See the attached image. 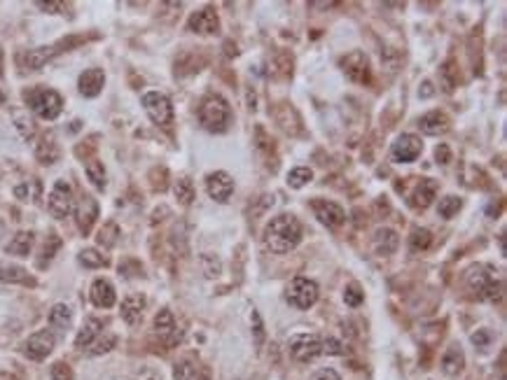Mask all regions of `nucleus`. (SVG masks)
<instances>
[{"mask_svg":"<svg viewBox=\"0 0 507 380\" xmlns=\"http://www.w3.org/2000/svg\"><path fill=\"white\" fill-rule=\"evenodd\" d=\"M302 241V224L295 215L281 212L266 224L264 229V245L273 255H288Z\"/></svg>","mask_w":507,"mask_h":380,"instance_id":"1","label":"nucleus"},{"mask_svg":"<svg viewBox=\"0 0 507 380\" xmlns=\"http://www.w3.org/2000/svg\"><path fill=\"white\" fill-rule=\"evenodd\" d=\"M468 287L482 301H498L503 296V280L498 276V269H493L489 264L472 266L468 271Z\"/></svg>","mask_w":507,"mask_h":380,"instance_id":"2","label":"nucleus"},{"mask_svg":"<svg viewBox=\"0 0 507 380\" xmlns=\"http://www.w3.org/2000/svg\"><path fill=\"white\" fill-rule=\"evenodd\" d=\"M199 122L206 131L211 133H225L232 124V108L229 103L225 101L222 96L218 93H211L202 101V108H199Z\"/></svg>","mask_w":507,"mask_h":380,"instance_id":"3","label":"nucleus"},{"mask_svg":"<svg viewBox=\"0 0 507 380\" xmlns=\"http://www.w3.org/2000/svg\"><path fill=\"white\" fill-rule=\"evenodd\" d=\"M26 103L33 110V115L45 119V122H54L63 110V98L54 89H40V86L26 93Z\"/></svg>","mask_w":507,"mask_h":380,"instance_id":"4","label":"nucleus"},{"mask_svg":"<svg viewBox=\"0 0 507 380\" xmlns=\"http://www.w3.org/2000/svg\"><path fill=\"white\" fill-rule=\"evenodd\" d=\"M318 285L309 278H295L290 280L288 290H285V299L292 308L297 310H309L313 303L318 301Z\"/></svg>","mask_w":507,"mask_h":380,"instance_id":"5","label":"nucleus"},{"mask_svg":"<svg viewBox=\"0 0 507 380\" xmlns=\"http://www.w3.org/2000/svg\"><path fill=\"white\" fill-rule=\"evenodd\" d=\"M288 350L297 362L309 364L323 355V338L318 334H292L288 338Z\"/></svg>","mask_w":507,"mask_h":380,"instance_id":"6","label":"nucleus"},{"mask_svg":"<svg viewBox=\"0 0 507 380\" xmlns=\"http://www.w3.org/2000/svg\"><path fill=\"white\" fill-rule=\"evenodd\" d=\"M143 110L157 126H169L173 122V105L164 93L148 91L143 96Z\"/></svg>","mask_w":507,"mask_h":380,"instance_id":"7","label":"nucleus"},{"mask_svg":"<svg viewBox=\"0 0 507 380\" xmlns=\"http://www.w3.org/2000/svg\"><path fill=\"white\" fill-rule=\"evenodd\" d=\"M56 345V336L54 331L50 329H40L36 331L33 336L26 338L24 343V355L33 359V362H43V359H47L52 355V350H54Z\"/></svg>","mask_w":507,"mask_h":380,"instance_id":"8","label":"nucleus"},{"mask_svg":"<svg viewBox=\"0 0 507 380\" xmlns=\"http://www.w3.org/2000/svg\"><path fill=\"white\" fill-rule=\"evenodd\" d=\"M423 152V143L418 136H414V133H402L395 143H393L391 148V159L395 164H411L416 161L418 157H421Z\"/></svg>","mask_w":507,"mask_h":380,"instance_id":"9","label":"nucleus"},{"mask_svg":"<svg viewBox=\"0 0 507 380\" xmlns=\"http://www.w3.org/2000/svg\"><path fill=\"white\" fill-rule=\"evenodd\" d=\"M342 68L346 72V77L356 84H370L372 79V68H370V58L365 56V52L353 49L351 54H346L342 58Z\"/></svg>","mask_w":507,"mask_h":380,"instance_id":"10","label":"nucleus"},{"mask_svg":"<svg viewBox=\"0 0 507 380\" xmlns=\"http://www.w3.org/2000/svg\"><path fill=\"white\" fill-rule=\"evenodd\" d=\"M47 208L52 212V217L63 219L70 215L73 210V189L66 180H56V184L52 187L50 198H47Z\"/></svg>","mask_w":507,"mask_h":380,"instance_id":"11","label":"nucleus"},{"mask_svg":"<svg viewBox=\"0 0 507 380\" xmlns=\"http://www.w3.org/2000/svg\"><path fill=\"white\" fill-rule=\"evenodd\" d=\"M206 191H209V196L213 201L218 203H227L232 196V191H234V180H232L229 173L225 171H215L211 173L209 177H206Z\"/></svg>","mask_w":507,"mask_h":380,"instance_id":"12","label":"nucleus"},{"mask_svg":"<svg viewBox=\"0 0 507 380\" xmlns=\"http://www.w3.org/2000/svg\"><path fill=\"white\" fill-rule=\"evenodd\" d=\"M311 210L318 217V222L325 224L328 229H337V226H342L346 222L344 208L332 201H311Z\"/></svg>","mask_w":507,"mask_h":380,"instance_id":"13","label":"nucleus"},{"mask_svg":"<svg viewBox=\"0 0 507 380\" xmlns=\"http://www.w3.org/2000/svg\"><path fill=\"white\" fill-rule=\"evenodd\" d=\"M155 331H157V336L162 338L166 345H173V343L180 341V331H178V326H176V317H173V312L169 308H162V310L157 312V317H155Z\"/></svg>","mask_w":507,"mask_h":380,"instance_id":"14","label":"nucleus"},{"mask_svg":"<svg viewBox=\"0 0 507 380\" xmlns=\"http://www.w3.org/2000/svg\"><path fill=\"white\" fill-rule=\"evenodd\" d=\"M188 29L192 33H202V35L215 33L220 29V19L215 15V10H213V8H204V10L195 12V15L188 19Z\"/></svg>","mask_w":507,"mask_h":380,"instance_id":"15","label":"nucleus"},{"mask_svg":"<svg viewBox=\"0 0 507 380\" xmlns=\"http://www.w3.org/2000/svg\"><path fill=\"white\" fill-rule=\"evenodd\" d=\"M437 189H439V184L435 180H428V177L421 180V182L414 187V191L409 196V205L414 210H425L432 203V198L437 196Z\"/></svg>","mask_w":507,"mask_h":380,"instance_id":"16","label":"nucleus"},{"mask_svg":"<svg viewBox=\"0 0 507 380\" xmlns=\"http://www.w3.org/2000/svg\"><path fill=\"white\" fill-rule=\"evenodd\" d=\"M96 217H98V203H96V198H91V196H82V198H80V203H77V208H75V219H77L80 231L89 233L91 226H94V222H96Z\"/></svg>","mask_w":507,"mask_h":380,"instance_id":"17","label":"nucleus"},{"mask_svg":"<svg viewBox=\"0 0 507 380\" xmlns=\"http://www.w3.org/2000/svg\"><path fill=\"white\" fill-rule=\"evenodd\" d=\"M103 84H105V75L101 68H89L84 70L82 75L77 79V86H80V93H82L84 98H94L98 93L103 91Z\"/></svg>","mask_w":507,"mask_h":380,"instance_id":"18","label":"nucleus"},{"mask_svg":"<svg viewBox=\"0 0 507 380\" xmlns=\"http://www.w3.org/2000/svg\"><path fill=\"white\" fill-rule=\"evenodd\" d=\"M89 296H91V303H94L96 308H112V306H115V301H117L115 287H112V285L105 278L94 280Z\"/></svg>","mask_w":507,"mask_h":380,"instance_id":"19","label":"nucleus"},{"mask_svg":"<svg viewBox=\"0 0 507 380\" xmlns=\"http://www.w3.org/2000/svg\"><path fill=\"white\" fill-rule=\"evenodd\" d=\"M143 310H145V296L143 294H129L119 306V312H122V319L126 324H138L143 319Z\"/></svg>","mask_w":507,"mask_h":380,"instance_id":"20","label":"nucleus"},{"mask_svg":"<svg viewBox=\"0 0 507 380\" xmlns=\"http://www.w3.org/2000/svg\"><path fill=\"white\" fill-rule=\"evenodd\" d=\"M418 129H421L425 136H439V133H444L449 129V119H446L444 112L432 110L418 119Z\"/></svg>","mask_w":507,"mask_h":380,"instance_id":"21","label":"nucleus"},{"mask_svg":"<svg viewBox=\"0 0 507 380\" xmlns=\"http://www.w3.org/2000/svg\"><path fill=\"white\" fill-rule=\"evenodd\" d=\"M101 331H103V322L98 317H89L86 322L82 324V329L77 331V336H75V348H89L91 343L96 341L98 336H101Z\"/></svg>","mask_w":507,"mask_h":380,"instance_id":"22","label":"nucleus"},{"mask_svg":"<svg viewBox=\"0 0 507 380\" xmlns=\"http://www.w3.org/2000/svg\"><path fill=\"white\" fill-rule=\"evenodd\" d=\"M56 52H59L56 47H40V49H31V52H26V54L19 56V63L24 61L26 70H38V68H43V65L56 54Z\"/></svg>","mask_w":507,"mask_h":380,"instance_id":"23","label":"nucleus"},{"mask_svg":"<svg viewBox=\"0 0 507 380\" xmlns=\"http://www.w3.org/2000/svg\"><path fill=\"white\" fill-rule=\"evenodd\" d=\"M400 236L393 229H379L374 233V252L379 257H388L398 250Z\"/></svg>","mask_w":507,"mask_h":380,"instance_id":"24","label":"nucleus"},{"mask_svg":"<svg viewBox=\"0 0 507 380\" xmlns=\"http://www.w3.org/2000/svg\"><path fill=\"white\" fill-rule=\"evenodd\" d=\"M463 366H465L463 350H460L458 345H451V348L442 355V371L446 376H458V373L463 371Z\"/></svg>","mask_w":507,"mask_h":380,"instance_id":"25","label":"nucleus"},{"mask_svg":"<svg viewBox=\"0 0 507 380\" xmlns=\"http://www.w3.org/2000/svg\"><path fill=\"white\" fill-rule=\"evenodd\" d=\"M70 322H73V310L66 303H56L54 308L50 310V326L52 329L66 331V329H70Z\"/></svg>","mask_w":507,"mask_h":380,"instance_id":"26","label":"nucleus"},{"mask_svg":"<svg viewBox=\"0 0 507 380\" xmlns=\"http://www.w3.org/2000/svg\"><path fill=\"white\" fill-rule=\"evenodd\" d=\"M0 283H31V278L22 266L0 262Z\"/></svg>","mask_w":507,"mask_h":380,"instance_id":"27","label":"nucleus"},{"mask_svg":"<svg viewBox=\"0 0 507 380\" xmlns=\"http://www.w3.org/2000/svg\"><path fill=\"white\" fill-rule=\"evenodd\" d=\"M36 155L38 159L43 164H54L56 159H59V145L54 143V136H45L43 140H40V145H38V150H36Z\"/></svg>","mask_w":507,"mask_h":380,"instance_id":"28","label":"nucleus"},{"mask_svg":"<svg viewBox=\"0 0 507 380\" xmlns=\"http://www.w3.org/2000/svg\"><path fill=\"white\" fill-rule=\"evenodd\" d=\"M33 248V233L31 231H19L15 238L8 243V252L10 255H19V257H26Z\"/></svg>","mask_w":507,"mask_h":380,"instance_id":"29","label":"nucleus"},{"mask_svg":"<svg viewBox=\"0 0 507 380\" xmlns=\"http://www.w3.org/2000/svg\"><path fill=\"white\" fill-rule=\"evenodd\" d=\"M86 177L91 180V184L96 187V189H105V168L103 164L98 161V159H91V161H86Z\"/></svg>","mask_w":507,"mask_h":380,"instance_id":"30","label":"nucleus"},{"mask_svg":"<svg viewBox=\"0 0 507 380\" xmlns=\"http://www.w3.org/2000/svg\"><path fill=\"white\" fill-rule=\"evenodd\" d=\"M173 191H176V198L183 205H190L192 201H195V187H192V180H188V177L176 180V184H173Z\"/></svg>","mask_w":507,"mask_h":380,"instance_id":"31","label":"nucleus"},{"mask_svg":"<svg viewBox=\"0 0 507 380\" xmlns=\"http://www.w3.org/2000/svg\"><path fill=\"white\" fill-rule=\"evenodd\" d=\"M460 208H463V201H460L458 196H444L437 205V215L444 217V219H451V217L458 215Z\"/></svg>","mask_w":507,"mask_h":380,"instance_id":"32","label":"nucleus"},{"mask_svg":"<svg viewBox=\"0 0 507 380\" xmlns=\"http://www.w3.org/2000/svg\"><path fill=\"white\" fill-rule=\"evenodd\" d=\"M432 243V233L428 229H414L411 236H409V245H411V252H423L428 250Z\"/></svg>","mask_w":507,"mask_h":380,"instance_id":"33","label":"nucleus"},{"mask_svg":"<svg viewBox=\"0 0 507 380\" xmlns=\"http://www.w3.org/2000/svg\"><path fill=\"white\" fill-rule=\"evenodd\" d=\"M80 264L82 266H86V269H101V266H105L108 262H105V257L101 255V252L98 250H94V248H89V250H82L80 252Z\"/></svg>","mask_w":507,"mask_h":380,"instance_id":"34","label":"nucleus"},{"mask_svg":"<svg viewBox=\"0 0 507 380\" xmlns=\"http://www.w3.org/2000/svg\"><path fill=\"white\" fill-rule=\"evenodd\" d=\"M313 180V171L311 168H292L288 173V184L292 187V189H302L304 184H309Z\"/></svg>","mask_w":507,"mask_h":380,"instance_id":"35","label":"nucleus"},{"mask_svg":"<svg viewBox=\"0 0 507 380\" xmlns=\"http://www.w3.org/2000/svg\"><path fill=\"white\" fill-rule=\"evenodd\" d=\"M197 378V364L192 359H183L173 366V380H195Z\"/></svg>","mask_w":507,"mask_h":380,"instance_id":"36","label":"nucleus"},{"mask_svg":"<svg viewBox=\"0 0 507 380\" xmlns=\"http://www.w3.org/2000/svg\"><path fill=\"white\" fill-rule=\"evenodd\" d=\"M115 343H117V338L115 336H98L94 343L89 345V355L91 357H98V355H105V352H110L112 348H115Z\"/></svg>","mask_w":507,"mask_h":380,"instance_id":"37","label":"nucleus"},{"mask_svg":"<svg viewBox=\"0 0 507 380\" xmlns=\"http://www.w3.org/2000/svg\"><path fill=\"white\" fill-rule=\"evenodd\" d=\"M61 248V241H59L56 236H50V241L45 243V250H43V259H38V266H47L50 262H52V257L56 255V250Z\"/></svg>","mask_w":507,"mask_h":380,"instance_id":"38","label":"nucleus"},{"mask_svg":"<svg viewBox=\"0 0 507 380\" xmlns=\"http://www.w3.org/2000/svg\"><path fill=\"white\" fill-rule=\"evenodd\" d=\"M15 122H17L19 133H22L24 138H33V133H36V126H33L29 115H24V112H15Z\"/></svg>","mask_w":507,"mask_h":380,"instance_id":"39","label":"nucleus"},{"mask_svg":"<svg viewBox=\"0 0 507 380\" xmlns=\"http://www.w3.org/2000/svg\"><path fill=\"white\" fill-rule=\"evenodd\" d=\"M117 233H119V229L115 224H105L103 229H101V233H98V243L101 245H105V248H112V245H115V241H117Z\"/></svg>","mask_w":507,"mask_h":380,"instance_id":"40","label":"nucleus"},{"mask_svg":"<svg viewBox=\"0 0 507 380\" xmlns=\"http://www.w3.org/2000/svg\"><path fill=\"white\" fill-rule=\"evenodd\" d=\"M363 299H365L363 290H360L356 283H353V285H349V287L344 290V301L349 303L351 308H356V306H360V303H363Z\"/></svg>","mask_w":507,"mask_h":380,"instance_id":"41","label":"nucleus"},{"mask_svg":"<svg viewBox=\"0 0 507 380\" xmlns=\"http://www.w3.org/2000/svg\"><path fill=\"white\" fill-rule=\"evenodd\" d=\"M344 345L337 338H323V355H344Z\"/></svg>","mask_w":507,"mask_h":380,"instance_id":"42","label":"nucleus"},{"mask_svg":"<svg viewBox=\"0 0 507 380\" xmlns=\"http://www.w3.org/2000/svg\"><path fill=\"white\" fill-rule=\"evenodd\" d=\"M52 380H73V371L68 364L63 362H56L52 366Z\"/></svg>","mask_w":507,"mask_h":380,"instance_id":"43","label":"nucleus"},{"mask_svg":"<svg viewBox=\"0 0 507 380\" xmlns=\"http://www.w3.org/2000/svg\"><path fill=\"white\" fill-rule=\"evenodd\" d=\"M493 341V334L489 329H477L475 334H472V343L477 345V348H489Z\"/></svg>","mask_w":507,"mask_h":380,"instance_id":"44","label":"nucleus"},{"mask_svg":"<svg viewBox=\"0 0 507 380\" xmlns=\"http://www.w3.org/2000/svg\"><path fill=\"white\" fill-rule=\"evenodd\" d=\"M131 380H164V378H162V373H159L157 369H150V366H145V369L133 373Z\"/></svg>","mask_w":507,"mask_h":380,"instance_id":"45","label":"nucleus"},{"mask_svg":"<svg viewBox=\"0 0 507 380\" xmlns=\"http://www.w3.org/2000/svg\"><path fill=\"white\" fill-rule=\"evenodd\" d=\"M252 329H255V343L257 345H262L264 341V326H262V319H259V312L257 310H252Z\"/></svg>","mask_w":507,"mask_h":380,"instance_id":"46","label":"nucleus"},{"mask_svg":"<svg viewBox=\"0 0 507 380\" xmlns=\"http://www.w3.org/2000/svg\"><path fill=\"white\" fill-rule=\"evenodd\" d=\"M313 380H342V376H339L335 369H320V371H316Z\"/></svg>","mask_w":507,"mask_h":380,"instance_id":"47","label":"nucleus"},{"mask_svg":"<svg viewBox=\"0 0 507 380\" xmlns=\"http://www.w3.org/2000/svg\"><path fill=\"white\" fill-rule=\"evenodd\" d=\"M435 157H437V164H449V159H451V152L446 145H439V148L435 150Z\"/></svg>","mask_w":507,"mask_h":380,"instance_id":"48","label":"nucleus"},{"mask_svg":"<svg viewBox=\"0 0 507 380\" xmlns=\"http://www.w3.org/2000/svg\"><path fill=\"white\" fill-rule=\"evenodd\" d=\"M38 8L40 10H47V12H52V15H54L56 10H61L63 5L61 3H38Z\"/></svg>","mask_w":507,"mask_h":380,"instance_id":"49","label":"nucleus"},{"mask_svg":"<svg viewBox=\"0 0 507 380\" xmlns=\"http://www.w3.org/2000/svg\"><path fill=\"white\" fill-rule=\"evenodd\" d=\"M0 380H19V378L10 371H0Z\"/></svg>","mask_w":507,"mask_h":380,"instance_id":"50","label":"nucleus"},{"mask_svg":"<svg viewBox=\"0 0 507 380\" xmlns=\"http://www.w3.org/2000/svg\"><path fill=\"white\" fill-rule=\"evenodd\" d=\"M423 86H425V89H423V91H418V93H421V96H430V93H432L430 86H432V84H430V82H425Z\"/></svg>","mask_w":507,"mask_h":380,"instance_id":"51","label":"nucleus"},{"mask_svg":"<svg viewBox=\"0 0 507 380\" xmlns=\"http://www.w3.org/2000/svg\"><path fill=\"white\" fill-rule=\"evenodd\" d=\"M0 75H3V49H0Z\"/></svg>","mask_w":507,"mask_h":380,"instance_id":"52","label":"nucleus"},{"mask_svg":"<svg viewBox=\"0 0 507 380\" xmlns=\"http://www.w3.org/2000/svg\"><path fill=\"white\" fill-rule=\"evenodd\" d=\"M195 380H211V378H209V376H197Z\"/></svg>","mask_w":507,"mask_h":380,"instance_id":"53","label":"nucleus"},{"mask_svg":"<svg viewBox=\"0 0 507 380\" xmlns=\"http://www.w3.org/2000/svg\"><path fill=\"white\" fill-rule=\"evenodd\" d=\"M3 101H5V93H3V91H0V103H3Z\"/></svg>","mask_w":507,"mask_h":380,"instance_id":"54","label":"nucleus"}]
</instances>
